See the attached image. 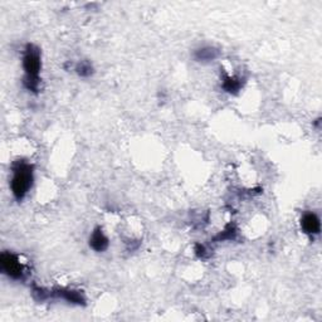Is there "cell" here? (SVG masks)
<instances>
[{"mask_svg": "<svg viewBox=\"0 0 322 322\" xmlns=\"http://www.w3.org/2000/svg\"><path fill=\"white\" fill-rule=\"evenodd\" d=\"M33 166L25 161H16L13 165V179L10 183L12 193L18 202L24 199L33 185Z\"/></svg>", "mask_w": 322, "mask_h": 322, "instance_id": "7a4b0ae2", "label": "cell"}, {"mask_svg": "<svg viewBox=\"0 0 322 322\" xmlns=\"http://www.w3.org/2000/svg\"><path fill=\"white\" fill-rule=\"evenodd\" d=\"M242 82L239 78L230 77V76H225L224 81H223V88L229 93H237L241 90Z\"/></svg>", "mask_w": 322, "mask_h": 322, "instance_id": "ba28073f", "label": "cell"}, {"mask_svg": "<svg viewBox=\"0 0 322 322\" xmlns=\"http://www.w3.org/2000/svg\"><path fill=\"white\" fill-rule=\"evenodd\" d=\"M55 295L59 298L66 299L69 303H75V305H83L84 303V297L82 296V293L80 291H75V290H57L55 292Z\"/></svg>", "mask_w": 322, "mask_h": 322, "instance_id": "8992f818", "label": "cell"}, {"mask_svg": "<svg viewBox=\"0 0 322 322\" xmlns=\"http://www.w3.org/2000/svg\"><path fill=\"white\" fill-rule=\"evenodd\" d=\"M301 227L306 234H318L321 229V223L315 213H306L301 219Z\"/></svg>", "mask_w": 322, "mask_h": 322, "instance_id": "277c9868", "label": "cell"}, {"mask_svg": "<svg viewBox=\"0 0 322 322\" xmlns=\"http://www.w3.org/2000/svg\"><path fill=\"white\" fill-rule=\"evenodd\" d=\"M195 59L199 62H210L218 58L219 50L214 47H203L195 52Z\"/></svg>", "mask_w": 322, "mask_h": 322, "instance_id": "52a82bcc", "label": "cell"}, {"mask_svg": "<svg viewBox=\"0 0 322 322\" xmlns=\"http://www.w3.org/2000/svg\"><path fill=\"white\" fill-rule=\"evenodd\" d=\"M0 264H2L3 272L8 277L13 279H22L24 276V267L19 261L18 256L10 253L4 252L0 257Z\"/></svg>", "mask_w": 322, "mask_h": 322, "instance_id": "3957f363", "label": "cell"}, {"mask_svg": "<svg viewBox=\"0 0 322 322\" xmlns=\"http://www.w3.org/2000/svg\"><path fill=\"white\" fill-rule=\"evenodd\" d=\"M90 247L96 252H103L109 248V238L104 236L101 228H96L90 238Z\"/></svg>", "mask_w": 322, "mask_h": 322, "instance_id": "5b68a950", "label": "cell"}, {"mask_svg": "<svg viewBox=\"0 0 322 322\" xmlns=\"http://www.w3.org/2000/svg\"><path fill=\"white\" fill-rule=\"evenodd\" d=\"M41 52L33 44H28L24 50L23 68L25 72L24 86L28 91L38 92L39 73H41Z\"/></svg>", "mask_w": 322, "mask_h": 322, "instance_id": "6da1fadb", "label": "cell"}, {"mask_svg": "<svg viewBox=\"0 0 322 322\" xmlns=\"http://www.w3.org/2000/svg\"><path fill=\"white\" fill-rule=\"evenodd\" d=\"M76 72L81 77H88V76H91L93 73V67L88 61H81L76 66Z\"/></svg>", "mask_w": 322, "mask_h": 322, "instance_id": "9c48e42d", "label": "cell"}, {"mask_svg": "<svg viewBox=\"0 0 322 322\" xmlns=\"http://www.w3.org/2000/svg\"><path fill=\"white\" fill-rule=\"evenodd\" d=\"M196 254H198V256H200V257L204 256V254H205V248L203 247V245L198 244L196 245Z\"/></svg>", "mask_w": 322, "mask_h": 322, "instance_id": "30bf717a", "label": "cell"}]
</instances>
